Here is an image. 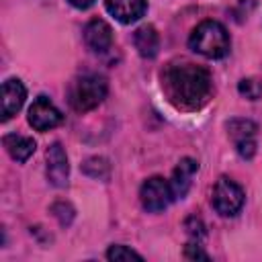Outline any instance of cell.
<instances>
[{
    "label": "cell",
    "instance_id": "6da1fadb",
    "mask_svg": "<svg viewBox=\"0 0 262 262\" xmlns=\"http://www.w3.org/2000/svg\"><path fill=\"white\" fill-rule=\"evenodd\" d=\"M162 90L178 111H199L213 94V80L207 68L188 59H174L162 70Z\"/></svg>",
    "mask_w": 262,
    "mask_h": 262
},
{
    "label": "cell",
    "instance_id": "7a4b0ae2",
    "mask_svg": "<svg viewBox=\"0 0 262 262\" xmlns=\"http://www.w3.org/2000/svg\"><path fill=\"white\" fill-rule=\"evenodd\" d=\"M229 33L227 29L219 23V20H203L199 23L190 37H188V47L209 59H219L223 55H227L229 51Z\"/></svg>",
    "mask_w": 262,
    "mask_h": 262
},
{
    "label": "cell",
    "instance_id": "3957f363",
    "mask_svg": "<svg viewBox=\"0 0 262 262\" xmlns=\"http://www.w3.org/2000/svg\"><path fill=\"white\" fill-rule=\"evenodd\" d=\"M106 92H108V84L102 76L84 74L70 88V104L78 113H88L104 100Z\"/></svg>",
    "mask_w": 262,
    "mask_h": 262
},
{
    "label": "cell",
    "instance_id": "277c9868",
    "mask_svg": "<svg viewBox=\"0 0 262 262\" xmlns=\"http://www.w3.org/2000/svg\"><path fill=\"white\" fill-rule=\"evenodd\" d=\"M244 201H246V194H244V188L227 178V176H221L213 188V196H211V203L215 207V211L223 217H233L242 211L244 207Z\"/></svg>",
    "mask_w": 262,
    "mask_h": 262
},
{
    "label": "cell",
    "instance_id": "5b68a950",
    "mask_svg": "<svg viewBox=\"0 0 262 262\" xmlns=\"http://www.w3.org/2000/svg\"><path fill=\"white\" fill-rule=\"evenodd\" d=\"M172 199H174L172 186L162 176H151V178H147L141 184L139 201H141V207L147 213H160V211H164L172 203Z\"/></svg>",
    "mask_w": 262,
    "mask_h": 262
},
{
    "label": "cell",
    "instance_id": "8992f818",
    "mask_svg": "<svg viewBox=\"0 0 262 262\" xmlns=\"http://www.w3.org/2000/svg\"><path fill=\"white\" fill-rule=\"evenodd\" d=\"M227 133L235 145V151L244 160H252L256 154V133L258 125L250 119H231L227 123Z\"/></svg>",
    "mask_w": 262,
    "mask_h": 262
},
{
    "label": "cell",
    "instance_id": "52a82bcc",
    "mask_svg": "<svg viewBox=\"0 0 262 262\" xmlns=\"http://www.w3.org/2000/svg\"><path fill=\"white\" fill-rule=\"evenodd\" d=\"M29 125L35 129V131H49L53 127H57L63 119V115L59 113V108L47 98V96H37L33 100V104L29 106Z\"/></svg>",
    "mask_w": 262,
    "mask_h": 262
},
{
    "label": "cell",
    "instance_id": "ba28073f",
    "mask_svg": "<svg viewBox=\"0 0 262 262\" xmlns=\"http://www.w3.org/2000/svg\"><path fill=\"white\" fill-rule=\"evenodd\" d=\"M47 178L53 186H66L68 184V174H70V164H68V156L61 147V143H51L47 147Z\"/></svg>",
    "mask_w": 262,
    "mask_h": 262
},
{
    "label": "cell",
    "instance_id": "9c48e42d",
    "mask_svg": "<svg viewBox=\"0 0 262 262\" xmlns=\"http://www.w3.org/2000/svg\"><path fill=\"white\" fill-rule=\"evenodd\" d=\"M84 41L96 53L108 51L111 45H113V29H111V25L106 20H102V18H92L84 27Z\"/></svg>",
    "mask_w": 262,
    "mask_h": 262
},
{
    "label": "cell",
    "instance_id": "30bf717a",
    "mask_svg": "<svg viewBox=\"0 0 262 262\" xmlns=\"http://www.w3.org/2000/svg\"><path fill=\"white\" fill-rule=\"evenodd\" d=\"M104 6L111 16L123 25L139 20L147 10V0H104Z\"/></svg>",
    "mask_w": 262,
    "mask_h": 262
},
{
    "label": "cell",
    "instance_id": "8fae6325",
    "mask_svg": "<svg viewBox=\"0 0 262 262\" xmlns=\"http://www.w3.org/2000/svg\"><path fill=\"white\" fill-rule=\"evenodd\" d=\"M27 98V88L18 78H8L2 84V121H8L20 111Z\"/></svg>",
    "mask_w": 262,
    "mask_h": 262
},
{
    "label": "cell",
    "instance_id": "7c38bea8",
    "mask_svg": "<svg viewBox=\"0 0 262 262\" xmlns=\"http://www.w3.org/2000/svg\"><path fill=\"white\" fill-rule=\"evenodd\" d=\"M196 170H199V162L192 160V158H182L178 162V166L172 172V180H170L174 199H184L186 196V192H188V188L192 184V176L196 174Z\"/></svg>",
    "mask_w": 262,
    "mask_h": 262
},
{
    "label": "cell",
    "instance_id": "4fadbf2b",
    "mask_svg": "<svg viewBox=\"0 0 262 262\" xmlns=\"http://www.w3.org/2000/svg\"><path fill=\"white\" fill-rule=\"evenodd\" d=\"M133 43H135V49L139 51L141 57H156L158 55V49H160V35L158 31L151 27V25H143L135 31L133 35Z\"/></svg>",
    "mask_w": 262,
    "mask_h": 262
},
{
    "label": "cell",
    "instance_id": "5bb4252c",
    "mask_svg": "<svg viewBox=\"0 0 262 262\" xmlns=\"http://www.w3.org/2000/svg\"><path fill=\"white\" fill-rule=\"evenodd\" d=\"M2 143H4L6 151L10 154V158L16 160V162H20V164L27 162L33 156L35 147H37V143H35L33 137H25V135H16V133L4 135Z\"/></svg>",
    "mask_w": 262,
    "mask_h": 262
},
{
    "label": "cell",
    "instance_id": "9a60e30c",
    "mask_svg": "<svg viewBox=\"0 0 262 262\" xmlns=\"http://www.w3.org/2000/svg\"><path fill=\"white\" fill-rule=\"evenodd\" d=\"M82 170L88 176L100 178V180H106L108 174H111V166H108V162L104 158H90V160H86L84 166H82Z\"/></svg>",
    "mask_w": 262,
    "mask_h": 262
},
{
    "label": "cell",
    "instance_id": "2e32d148",
    "mask_svg": "<svg viewBox=\"0 0 262 262\" xmlns=\"http://www.w3.org/2000/svg\"><path fill=\"white\" fill-rule=\"evenodd\" d=\"M106 258H108L111 262H121V260H143L141 254H137L135 250H131V248H127V246H121V244L111 246L108 252H106Z\"/></svg>",
    "mask_w": 262,
    "mask_h": 262
},
{
    "label": "cell",
    "instance_id": "e0dca14e",
    "mask_svg": "<svg viewBox=\"0 0 262 262\" xmlns=\"http://www.w3.org/2000/svg\"><path fill=\"white\" fill-rule=\"evenodd\" d=\"M237 90H239L242 96H246V98H250V100H258V98L262 96V82L256 80V78H244V80L239 82Z\"/></svg>",
    "mask_w": 262,
    "mask_h": 262
},
{
    "label": "cell",
    "instance_id": "ac0fdd59",
    "mask_svg": "<svg viewBox=\"0 0 262 262\" xmlns=\"http://www.w3.org/2000/svg\"><path fill=\"white\" fill-rule=\"evenodd\" d=\"M51 211H53V215L59 219L61 225H70V221H72V217H74V209H72L68 203H55V205L51 207Z\"/></svg>",
    "mask_w": 262,
    "mask_h": 262
},
{
    "label": "cell",
    "instance_id": "d6986e66",
    "mask_svg": "<svg viewBox=\"0 0 262 262\" xmlns=\"http://www.w3.org/2000/svg\"><path fill=\"white\" fill-rule=\"evenodd\" d=\"M184 256L190 258V260H209V254L203 252L201 242H188L186 248H184Z\"/></svg>",
    "mask_w": 262,
    "mask_h": 262
},
{
    "label": "cell",
    "instance_id": "ffe728a7",
    "mask_svg": "<svg viewBox=\"0 0 262 262\" xmlns=\"http://www.w3.org/2000/svg\"><path fill=\"white\" fill-rule=\"evenodd\" d=\"M186 229H188L192 242H201L203 235H205V227H203L201 219H196V217H188L186 219Z\"/></svg>",
    "mask_w": 262,
    "mask_h": 262
},
{
    "label": "cell",
    "instance_id": "44dd1931",
    "mask_svg": "<svg viewBox=\"0 0 262 262\" xmlns=\"http://www.w3.org/2000/svg\"><path fill=\"white\" fill-rule=\"evenodd\" d=\"M72 6H76V8H80V10H84V8H90L92 4H94V0H68Z\"/></svg>",
    "mask_w": 262,
    "mask_h": 262
}]
</instances>
